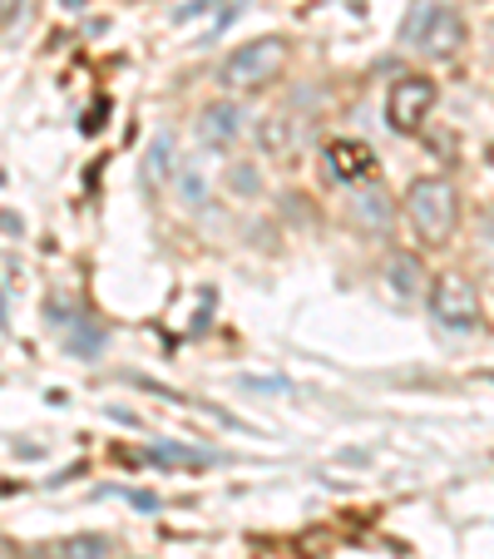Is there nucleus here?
<instances>
[{"label":"nucleus","mask_w":494,"mask_h":559,"mask_svg":"<svg viewBox=\"0 0 494 559\" xmlns=\"http://www.w3.org/2000/svg\"><path fill=\"white\" fill-rule=\"evenodd\" d=\"M406 213L415 223L425 243H445L455 233V218H460V199H455V183L450 179H415L406 193Z\"/></svg>","instance_id":"nucleus-1"},{"label":"nucleus","mask_w":494,"mask_h":559,"mask_svg":"<svg viewBox=\"0 0 494 559\" xmlns=\"http://www.w3.org/2000/svg\"><path fill=\"white\" fill-rule=\"evenodd\" d=\"M287 64V40L282 35H263V40H248L218 64V85L222 90H257L267 80H277V70Z\"/></svg>","instance_id":"nucleus-2"},{"label":"nucleus","mask_w":494,"mask_h":559,"mask_svg":"<svg viewBox=\"0 0 494 559\" xmlns=\"http://www.w3.org/2000/svg\"><path fill=\"white\" fill-rule=\"evenodd\" d=\"M431 109H435V80L431 74H400L396 85L386 90V124L396 129V134L421 129Z\"/></svg>","instance_id":"nucleus-3"},{"label":"nucleus","mask_w":494,"mask_h":559,"mask_svg":"<svg viewBox=\"0 0 494 559\" xmlns=\"http://www.w3.org/2000/svg\"><path fill=\"white\" fill-rule=\"evenodd\" d=\"M431 312H435V322H441L445 332H474V328H480V297H474V287L465 283L460 273L435 277Z\"/></svg>","instance_id":"nucleus-4"},{"label":"nucleus","mask_w":494,"mask_h":559,"mask_svg":"<svg viewBox=\"0 0 494 559\" xmlns=\"http://www.w3.org/2000/svg\"><path fill=\"white\" fill-rule=\"evenodd\" d=\"M371 169H376V154L361 139H332L326 144V174L337 183H361Z\"/></svg>","instance_id":"nucleus-5"},{"label":"nucleus","mask_w":494,"mask_h":559,"mask_svg":"<svg viewBox=\"0 0 494 559\" xmlns=\"http://www.w3.org/2000/svg\"><path fill=\"white\" fill-rule=\"evenodd\" d=\"M460 40H465L460 11H455V5H441V11H435V21L425 25V35H421V45H415V50H421L425 60H450V55L460 50Z\"/></svg>","instance_id":"nucleus-6"},{"label":"nucleus","mask_w":494,"mask_h":559,"mask_svg":"<svg viewBox=\"0 0 494 559\" xmlns=\"http://www.w3.org/2000/svg\"><path fill=\"white\" fill-rule=\"evenodd\" d=\"M242 109L238 105H228V99H222V105H208L198 115V134H203V144H213V148H228V144H238L242 139Z\"/></svg>","instance_id":"nucleus-7"},{"label":"nucleus","mask_w":494,"mask_h":559,"mask_svg":"<svg viewBox=\"0 0 494 559\" xmlns=\"http://www.w3.org/2000/svg\"><path fill=\"white\" fill-rule=\"evenodd\" d=\"M386 283L396 287L400 297H415V293H421V283H425V273H421V263H415L410 253H396L386 263Z\"/></svg>","instance_id":"nucleus-8"},{"label":"nucleus","mask_w":494,"mask_h":559,"mask_svg":"<svg viewBox=\"0 0 494 559\" xmlns=\"http://www.w3.org/2000/svg\"><path fill=\"white\" fill-rule=\"evenodd\" d=\"M169 174H179V164H173V144L158 134L154 144H148V158H144V183H148V189H158Z\"/></svg>","instance_id":"nucleus-9"},{"label":"nucleus","mask_w":494,"mask_h":559,"mask_svg":"<svg viewBox=\"0 0 494 559\" xmlns=\"http://www.w3.org/2000/svg\"><path fill=\"white\" fill-rule=\"evenodd\" d=\"M55 559H109V539L105 535H70L55 545Z\"/></svg>","instance_id":"nucleus-10"},{"label":"nucleus","mask_w":494,"mask_h":559,"mask_svg":"<svg viewBox=\"0 0 494 559\" xmlns=\"http://www.w3.org/2000/svg\"><path fill=\"white\" fill-rule=\"evenodd\" d=\"M148 461H158V465H213V455L208 451H193V445L158 441L154 451H148Z\"/></svg>","instance_id":"nucleus-11"},{"label":"nucleus","mask_w":494,"mask_h":559,"mask_svg":"<svg viewBox=\"0 0 494 559\" xmlns=\"http://www.w3.org/2000/svg\"><path fill=\"white\" fill-rule=\"evenodd\" d=\"M435 11H441V0H415V11L406 15V25H400V40L415 50L421 45V35H425V25L435 21Z\"/></svg>","instance_id":"nucleus-12"},{"label":"nucleus","mask_w":494,"mask_h":559,"mask_svg":"<svg viewBox=\"0 0 494 559\" xmlns=\"http://www.w3.org/2000/svg\"><path fill=\"white\" fill-rule=\"evenodd\" d=\"M357 218L361 223H366V228H386V223H390V203H386V193H361V199H357Z\"/></svg>","instance_id":"nucleus-13"},{"label":"nucleus","mask_w":494,"mask_h":559,"mask_svg":"<svg viewBox=\"0 0 494 559\" xmlns=\"http://www.w3.org/2000/svg\"><path fill=\"white\" fill-rule=\"evenodd\" d=\"M179 189H183V199L198 209V203H208V189H203V174H198V164H179Z\"/></svg>","instance_id":"nucleus-14"},{"label":"nucleus","mask_w":494,"mask_h":559,"mask_svg":"<svg viewBox=\"0 0 494 559\" xmlns=\"http://www.w3.org/2000/svg\"><path fill=\"white\" fill-rule=\"evenodd\" d=\"M232 189H238V193H253L257 189V179H253V169H248V164H238V169H232Z\"/></svg>","instance_id":"nucleus-15"},{"label":"nucleus","mask_w":494,"mask_h":559,"mask_svg":"<svg viewBox=\"0 0 494 559\" xmlns=\"http://www.w3.org/2000/svg\"><path fill=\"white\" fill-rule=\"evenodd\" d=\"M242 386H248V391H287V381H277V377H242Z\"/></svg>","instance_id":"nucleus-16"}]
</instances>
